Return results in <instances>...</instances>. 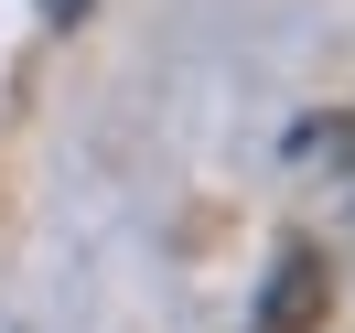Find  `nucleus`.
Returning <instances> with one entry per match:
<instances>
[{
	"instance_id": "nucleus-1",
	"label": "nucleus",
	"mask_w": 355,
	"mask_h": 333,
	"mask_svg": "<svg viewBox=\"0 0 355 333\" xmlns=\"http://www.w3.org/2000/svg\"><path fill=\"white\" fill-rule=\"evenodd\" d=\"M312 301H323V269L280 258V280H269V301H259V333H312Z\"/></svg>"
}]
</instances>
